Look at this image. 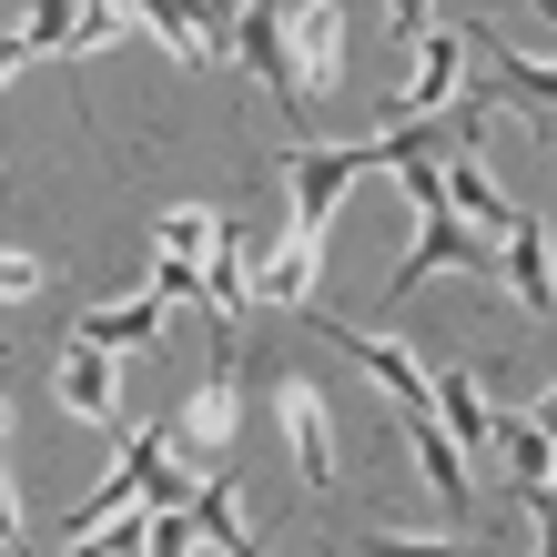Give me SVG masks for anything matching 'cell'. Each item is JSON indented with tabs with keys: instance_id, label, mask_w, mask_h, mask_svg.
Masks as SVG:
<instances>
[{
	"instance_id": "cell-1",
	"label": "cell",
	"mask_w": 557,
	"mask_h": 557,
	"mask_svg": "<svg viewBox=\"0 0 557 557\" xmlns=\"http://www.w3.org/2000/svg\"><path fill=\"white\" fill-rule=\"evenodd\" d=\"M366 173H385V152L375 143H294L284 152V183H294V234H314L324 244V223H335V203Z\"/></svg>"
},
{
	"instance_id": "cell-2",
	"label": "cell",
	"mask_w": 557,
	"mask_h": 557,
	"mask_svg": "<svg viewBox=\"0 0 557 557\" xmlns=\"http://www.w3.org/2000/svg\"><path fill=\"white\" fill-rule=\"evenodd\" d=\"M396 41H416V82L396 91V122H446L456 82H467V30H446L436 11H396Z\"/></svg>"
},
{
	"instance_id": "cell-3",
	"label": "cell",
	"mask_w": 557,
	"mask_h": 557,
	"mask_svg": "<svg viewBox=\"0 0 557 557\" xmlns=\"http://www.w3.org/2000/svg\"><path fill=\"white\" fill-rule=\"evenodd\" d=\"M305 324H314V335L335 345V355H355V366H366V375L385 385V396L406 406V425H416V416H436V375H425L406 345H385V335H355V324H335V314H305Z\"/></svg>"
},
{
	"instance_id": "cell-4",
	"label": "cell",
	"mask_w": 557,
	"mask_h": 557,
	"mask_svg": "<svg viewBox=\"0 0 557 557\" xmlns=\"http://www.w3.org/2000/svg\"><path fill=\"white\" fill-rule=\"evenodd\" d=\"M467 41L486 51V72H497V102H517V112H528V133L557 143V61H528L507 30H486V21H467Z\"/></svg>"
},
{
	"instance_id": "cell-5",
	"label": "cell",
	"mask_w": 557,
	"mask_h": 557,
	"mask_svg": "<svg viewBox=\"0 0 557 557\" xmlns=\"http://www.w3.org/2000/svg\"><path fill=\"white\" fill-rule=\"evenodd\" d=\"M234 425H244V396H234V366H223L203 396L173 416V456H183V467H203V476H234Z\"/></svg>"
},
{
	"instance_id": "cell-6",
	"label": "cell",
	"mask_w": 557,
	"mask_h": 557,
	"mask_svg": "<svg viewBox=\"0 0 557 557\" xmlns=\"http://www.w3.org/2000/svg\"><path fill=\"white\" fill-rule=\"evenodd\" d=\"M274 416L294 436V467H305V486H335V406H324L314 375H274Z\"/></svg>"
},
{
	"instance_id": "cell-7",
	"label": "cell",
	"mask_w": 557,
	"mask_h": 557,
	"mask_svg": "<svg viewBox=\"0 0 557 557\" xmlns=\"http://www.w3.org/2000/svg\"><path fill=\"white\" fill-rule=\"evenodd\" d=\"M234 61H244V72H264V91H274L294 122H305V82H294V21H284V11H264V0H253V11L234 21Z\"/></svg>"
},
{
	"instance_id": "cell-8",
	"label": "cell",
	"mask_w": 557,
	"mask_h": 557,
	"mask_svg": "<svg viewBox=\"0 0 557 557\" xmlns=\"http://www.w3.org/2000/svg\"><path fill=\"white\" fill-rule=\"evenodd\" d=\"M51 396H61V416L112 425V406H122V355H102V345H72V355L51 366Z\"/></svg>"
},
{
	"instance_id": "cell-9",
	"label": "cell",
	"mask_w": 557,
	"mask_h": 557,
	"mask_svg": "<svg viewBox=\"0 0 557 557\" xmlns=\"http://www.w3.org/2000/svg\"><path fill=\"white\" fill-rule=\"evenodd\" d=\"M223 234H234V213H203V203H173L152 223V253L162 264H183V274H213V253H223Z\"/></svg>"
},
{
	"instance_id": "cell-10",
	"label": "cell",
	"mask_w": 557,
	"mask_h": 557,
	"mask_svg": "<svg viewBox=\"0 0 557 557\" xmlns=\"http://www.w3.org/2000/svg\"><path fill=\"white\" fill-rule=\"evenodd\" d=\"M294 21V82H305V102H324L345 72V11H284Z\"/></svg>"
},
{
	"instance_id": "cell-11",
	"label": "cell",
	"mask_w": 557,
	"mask_h": 557,
	"mask_svg": "<svg viewBox=\"0 0 557 557\" xmlns=\"http://www.w3.org/2000/svg\"><path fill=\"white\" fill-rule=\"evenodd\" d=\"M152 335H162V294L143 284V294H122V305H91L72 345H102V355H133V345H143V355H152Z\"/></svg>"
},
{
	"instance_id": "cell-12",
	"label": "cell",
	"mask_w": 557,
	"mask_h": 557,
	"mask_svg": "<svg viewBox=\"0 0 557 557\" xmlns=\"http://www.w3.org/2000/svg\"><path fill=\"white\" fill-rule=\"evenodd\" d=\"M314 284H324V244L284 223V244L253 264V294H264V305H314Z\"/></svg>"
},
{
	"instance_id": "cell-13",
	"label": "cell",
	"mask_w": 557,
	"mask_h": 557,
	"mask_svg": "<svg viewBox=\"0 0 557 557\" xmlns=\"http://www.w3.org/2000/svg\"><path fill=\"white\" fill-rule=\"evenodd\" d=\"M425 375H436V425H446L456 446H497V406L476 396L467 366H425Z\"/></svg>"
},
{
	"instance_id": "cell-14",
	"label": "cell",
	"mask_w": 557,
	"mask_h": 557,
	"mask_svg": "<svg viewBox=\"0 0 557 557\" xmlns=\"http://www.w3.org/2000/svg\"><path fill=\"white\" fill-rule=\"evenodd\" d=\"M497 264H507V284H517V305H528V314H547V305H557V274H547V223H537V213H517V234L497 244Z\"/></svg>"
},
{
	"instance_id": "cell-15",
	"label": "cell",
	"mask_w": 557,
	"mask_h": 557,
	"mask_svg": "<svg viewBox=\"0 0 557 557\" xmlns=\"http://www.w3.org/2000/svg\"><path fill=\"white\" fill-rule=\"evenodd\" d=\"M446 203L467 213L486 244H507V234H517V213H528V203H507V193L486 183V162H446Z\"/></svg>"
},
{
	"instance_id": "cell-16",
	"label": "cell",
	"mask_w": 557,
	"mask_h": 557,
	"mask_svg": "<svg viewBox=\"0 0 557 557\" xmlns=\"http://www.w3.org/2000/svg\"><path fill=\"white\" fill-rule=\"evenodd\" d=\"M143 30H152V41L173 51V61H183V72L223 61V41H213V21H203V11H173V0H152V11H143Z\"/></svg>"
},
{
	"instance_id": "cell-17",
	"label": "cell",
	"mask_w": 557,
	"mask_h": 557,
	"mask_svg": "<svg viewBox=\"0 0 557 557\" xmlns=\"http://www.w3.org/2000/svg\"><path fill=\"white\" fill-rule=\"evenodd\" d=\"M497 446H507V467H517V497L557 486V446H547V425H537V416H497Z\"/></svg>"
},
{
	"instance_id": "cell-18",
	"label": "cell",
	"mask_w": 557,
	"mask_h": 557,
	"mask_svg": "<svg viewBox=\"0 0 557 557\" xmlns=\"http://www.w3.org/2000/svg\"><path fill=\"white\" fill-rule=\"evenodd\" d=\"M355 557H507V547H486V537H355Z\"/></svg>"
},
{
	"instance_id": "cell-19",
	"label": "cell",
	"mask_w": 557,
	"mask_h": 557,
	"mask_svg": "<svg viewBox=\"0 0 557 557\" xmlns=\"http://www.w3.org/2000/svg\"><path fill=\"white\" fill-rule=\"evenodd\" d=\"M61 557H152V517H112V528H91V537H72Z\"/></svg>"
},
{
	"instance_id": "cell-20",
	"label": "cell",
	"mask_w": 557,
	"mask_h": 557,
	"mask_svg": "<svg viewBox=\"0 0 557 557\" xmlns=\"http://www.w3.org/2000/svg\"><path fill=\"white\" fill-rule=\"evenodd\" d=\"M517 507L537 517V557H557V486H537V497H517Z\"/></svg>"
},
{
	"instance_id": "cell-21",
	"label": "cell",
	"mask_w": 557,
	"mask_h": 557,
	"mask_svg": "<svg viewBox=\"0 0 557 557\" xmlns=\"http://www.w3.org/2000/svg\"><path fill=\"white\" fill-rule=\"evenodd\" d=\"M0 294H11V305H21V294H41V253H11V264H0Z\"/></svg>"
}]
</instances>
